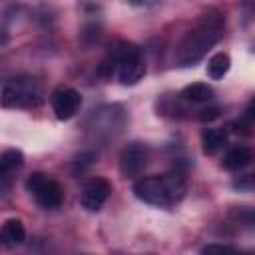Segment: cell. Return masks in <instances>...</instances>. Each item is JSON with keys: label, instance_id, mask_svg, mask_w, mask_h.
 <instances>
[{"label": "cell", "instance_id": "1", "mask_svg": "<svg viewBox=\"0 0 255 255\" xmlns=\"http://www.w3.org/2000/svg\"><path fill=\"white\" fill-rule=\"evenodd\" d=\"M225 20L219 12L209 10L201 14L195 24L185 32L175 48V64L181 68L195 66L205 58V54L223 38Z\"/></svg>", "mask_w": 255, "mask_h": 255}, {"label": "cell", "instance_id": "2", "mask_svg": "<svg viewBox=\"0 0 255 255\" xmlns=\"http://www.w3.org/2000/svg\"><path fill=\"white\" fill-rule=\"evenodd\" d=\"M185 179L177 171L141 177L133 183V195L153 207H173L185 195Z\"/></svg>", "mask_w": 255, "mask_h": 255}, {"label": "cell", "instance_id": "3", "mask_svg": "<svg viewBox=\"0 0 255 255\" xmlns=\"http://www.w3.org/2000/svg\"><path fill=\"white\" fill-rule=\"evenodd\" d=\"M112 66L124 86H133L145 76V62L139 48L131 42H120L112 50Z\"/></svg>", "mask_w": 255, "mask_h": 255}, {"label": "cell", "instance_id": "4", "mask_svg": "<svg viewBox=\"0 0 255 255\" xmlns=\"http://www.w3.org/2000/svg\"><path fill=\"white\" fill-rule=\"evenodd\" d=\"M42 104V86L32 76H16L2 86L4 108H36Z\"/></svg>", "mask_w": 255, "mask_h": 255}, {"label": "cell", "instance_id": "5", "mask_svg": "<svg viewBox=\"0 0 255 255\" xmlns=\"http://www.w3.org/2000/svg\"><path fill=\"white\" fill-rule=\"evenodd\" d=\"M26 189L42 209H58L64 201L62 185L42 171H32L26 177Z\"/></svg>", "mask_w": 255, "mask_h": 255}, {"label": "cell", "instance_id": "6", "mask_svg": "<svg viewBox=\"0 0 255 255\" xmlns=\"http://www.w3.org/2000/svg\"><path fill=\"white\" fill-rule=\"evenodd\" d=\"M149 161V147L139 141L128 143L120 153V171L124 177H137L143 173Z\"/></svg>", "mask_w": 255, "mask_h": 255}, {"label": "cell", "instance_id": "7", "mask_svg": "<svg viewBox=\"0 0 255 255\" xmlns=\"http://www.w3.org/2000/svg\"><path fill=\"white\" fill-rule=\"evenodd\" d=\"M50 104H52V112L58 120L66 122L70 118L76 116V112L82 106V96L78 90L70 88V86H58L52 96H50Z\"/></svg>", "mask_w": 255, "mask_h": 255}, {"label": "cell", "instance_id": "8", "mask_svg": "<svg viewBox=\"0 0 255 255\" xmlns=\"http://www.w3.org/2000/svg\"><path fill=\"white\" fill-rule=\"evenodd\" d=\"M110 193H112V185H110L108 179L92 177V179H88L84 183V187L80 191V205L86 211H98L108 201Z\"/></svg>", "mask_w": 255, "mask_h": 255}, {"label": "cell", "instance_id": "9", "mask_svg": "<svg viewBox=\"0 0 255 255\" xmlns=\"http://www.w3.org/2000/svg\"><path fill=\"white\" fill-rule=\"evenodd\" d=\"M24 165V153L20 149H4L2 155H0V189H2V195L8 193V185H10V179L16 175V171Z\"/></svg>", "mask_w": 255, "mask_h": 255}, {"label": "cell", "instance_id": "10", "mask_svg": "<svg viewBox=\"0 0 255 255\" xmlns=\"http://www.w3.org/2000/svg\"><path fill=\"white\" fill-rule=\"evenodd\" d=\"M253 159H255V151H253L249 145H235V147H231V149L223 155L221 165H223L227 171H239V169L247 167Z\"/></svg>", "mask_w": 255, "mask_h": 255}, {"label": "cell", "instance_id": "11", "mask_svg": "<svg viewBox=\"0 0 255 255\" xmlns=\"http://www.w3.org/2000/svg\"><path fill=\"white\" fill-rule=\"evenodd\" d=\"M0 239L6 247H16L20 243H24L26 239V229L22 225L20 219H6L0 231Z\"/></svg>", "mask_w": 255, "mask_h": 255}, {"label": "cell", "instance_id": "12", "mask_svg": "<svg viewBox=\"0 0 255 255\" xmlns=\"http://www.w3.org/2000/svg\"><path fill=\"white\" fill-rule=\"evenodd\" d=\"M213 88L205 82H195V84H189L183 88L181 92V98L191 102V104H207L213 100Z\"/></svg>", "mask_w": 255, "mask_h": 255}, {"label": "cell", "instance_id": "13", "mask_svg": "<svg viewBox=\"0 0 255 255\" xmlns=\"http://www.w3.org/2000/svg\"><path fill=\"white\" fill-rule=\"evenodd\" d=\"M201 143H203V151L205 153H215L217 149H221L227 143V129L221 128H209L201 133Z\"/></svg>", "mask_w": 255, "mask_h": 255}, {"label": "cell", "instance_id": "14", "mask_svg": "<svg viewBox=\"0 0 255 255\" xmlns=\"http://www.w3.org/2000/svg\"><path fill=\"white\" fill-rule=\"evenodd\" d=\"M229 68H231V58H229V54L217 52V54H213V56L209 58V62H207V76H209L211 80H221V78L229 72Z\"/></svg>", "mask_w": 255, "mask_h": 255}, {"label": "cell", "instance_id": "15", "mask_svg": "<svg viewBox=\"0 0 255 255\" xmlns=\"http://www.w3.org/2000/svg\"><path fill=\"white\" fill-rule=\"evenodd\" d=\"M237 223L241 225H255V209L251 207H237V209H231L229 213Z\"/></svg>", "mask_w": 255, "mask_h": 255}, {"label": "cell", "instance_id": "16", "mask_svg": "<svg viewBox=\"0 0 255 255\" xmlns=\"http://www.w3.org/2000/svg\"><path fill=\"white\" fill-rule=\"evenodd\" d=\"M203 253H213V251H219V253H223V251H237V247H233V245H221V243H211V245H205L203 249H201Z\"/></svg>", "mask_w": 255, "mask_h": 255}, {"label": "cell", "instance_id": "17", "mask_svg": "<svg viewBox=\"0 0 255 255\" xmlns=\"http://www.w3.org/2000/svg\"><path fill=\"white\" fill-rule=\"evenodd\" d=\"M215 116H217V108H207V110H201L199 114L201 120H213Z\"/></svg>", "mask_w": 255, "mask_h": 255}, {"label": "cell", "instance_id": "18", "mask_svg": "<svg viewBox=\"0 0 255 255\" xmlns=\"http://www.w3.org/2000/svg\"><path fill=\"white\" fill-rule=\"evenodd\" d=\"M128 4H131V6H143V8H147V6H153L157 0H126Z\"/></svg>", "mask_w": 255, "mask_h": 255}]
</instances>
